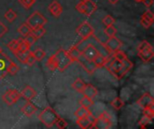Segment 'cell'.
<instances>
[{"mask_svg":"<svg viewBox=\"0 0 154 129\" xmlns=\"http://www.w3.org/2000/svg\"><path fill=\"white\" fill-rule=\"evenodd\" d=\"M46 32V30L44 29L43 26H41V27H37V28H34V29H32V31L31 33L35 37L36 40L42 38Z\"/></svg>","mask_w":154,"mask_h":129,"instance_id":"obj_21","label":"cell"},{"mask_svg":"<svg viewBox=\"0 0 154 129\" xmlns=\"http://www.w3.org/2000/svg\"><path fill=\"white\" fill-rule=\"evenodd\" d=\"M122 64H123V66H124L125 68H127L128 71H130V70L134 67V64H133L128 58H125L124 61H122Z\"/></svg>","mask_w":154,"mask_h":129,"instance_id":"obj_44","label":"cell"},{"mask_svg":"<svg viewBox=\"0 0 154 129\" xmlns=\"http://www.w3.org/2000/svg\"><path fill=\"white\" fill-rule=\"evenodd\" d=\"M110 4H117L120 0H107Z\"/></svg>","mask_w":154,"mask_h":129,"instance_id":"obj_49","label":"cell"},{"mask_svg":"<svg viewBox=\"0 0 154 129\" xmlns=\"http://www.w3.org/2000/svg\"><path fill=\"white\" fill-rule=\"evenodd\" d=\"M77 124H78L81 128H94V125L89 121V119H88L87 117H86V118H82V119H77Z\"/></svg>","mask_w":154,"mask_h":129,"instance_id":"obj_19","label":"cell"},{"mask_svg":"<svg viewBox=\"0 0 154 129\" xmlns=\"http://www.w3.org/2000/svg\"><path fill=\"white\" fill-rule=\"evenodd\" d=\"M21 93L15 89H10L7 90L2 96L3 101L9 106H12L17 102V101L20 99Z\"/></svg>","mask_w":154,"mask_h":129,"instance_id":"obj_7","label":"cell"},{"mask_svg":"<svg viewBox=\"0 0 154 129\" xmlns=\"http://www.w3.org/2000/svg\"><path fill=\"white\" fill-rule=\"evenodd\" d=\"M85 85H86V84H85L80 78H78V79H76V80L74 81V83L72 84V88H73L74 90H76L77 92H81L83 91Z\"/></svg>","mask_w":154,"mask_h":129,"instance_id":"obj_24","label":"cell"},{"mask_svg":"<svg viewBox=\"0 0 154 129\" xmlns=\"http://www.w3.org/2000/svg\"><path fill=\"white\" fill-rule=\"evenodd\" d=\"M18 70H19V68H18L17 65L15 63L10 61V63L8 64V66L6 67V73L10 75H14L17 74Z\"/></svg>","mask_w":154,"mask_h":129,"instance_id":"obj_25","label":"cell"},{"mask_svg":"<svg viewBox=\"0 0 154 129\" xmlns=\"http://www.w3.org/2000/svg\"><path fill=\"white\" fill-rule=\"evenodd\" d=\"M97 4L93 1H91V0L81 1L76 6V9L79 13H83V14H85L87 16L91 15L97 10Z\"/></svg>","mask_w":154,"mask_h":129,"instance_id":"obj_4","label":"cell"},{"mask_svg":"<svg viewBox=\"0 0 154 129\" xmlns=\"http://www.w3.org/2000/svg\"><path fill=\"white\" fill-rule=\"evenodd\" d=\"M112 127L111 116L107 112H103L98 118L96 119L94 128H110Z\"/></svg>","mask_w":154,"mask_h":129,"instance_id":"obj_5","label":"cell"},{"mask_svg":"<svg viewBox=\"0 0 154 129\" xmlns=\"http://www.w3.org/2000/svg\"><path fill=\"white\" fill-rule=\"evenodd\" d=\"M137 104L143 109H146V108H150L154 105V100L152 96L149 93H144L137 101Z\"/></svg>","mask_w":154,"mask_h":129,"instance_id":"obj_10","label":"cell"},{"mask_svg":"<svg viewBox=\"0 0 154 129\" xmlns=\"http://www.w3.org/2000/svg\"><path fill=\"white\" fill-rule=\"evenodd\" d=\"M89 109H87V108H84V107H80L77 110V111L75 112V117L78 119H82V118H86L88 113H89Z\"/></svg>","mask_w":154,"mask_h":129,"instance_id":"obj_23","label":"cell"},{"mask_svg":"<svg viewBox=\"0 0 154 129\" xmlns=\"http://www.w3.org/2000/svg\"><path fill=\"white\" fill-rule=\"evenodd\" d=\"M124 101L120 99V98H118V97H116V99H114L113 101H112V102H111V105H112V107L116 110H120L123 107H124Z\"/></svg>","mask_w":154,"mask_h":129,"instance_id":"obj_28","label":"cell"},{"mask_svg":"<svg viewBox=\"0 0 154 129\" xmlns=\"http://www.w3.org/2000/svg\"><path fill=\"white\" fill-rule=\"evenodd\" d=\"M31 31H32V28L26 23V22H23V23H22V24L19 26V28H18V32H19L23 37H24V36H26L27 34L31 33Z\"/></svg>","mask_w":154,"mask_h":129,"instance_id":"obj_20","label":"cell"},{"mask_svg":"<svg viewBox=\"0 0 154 129\" xmlns=\"http://www.w3.org/2000/svg\"><path fill=\"white\" fill-rule=\"evenodd\" d=\"M141 24H142L145 29H148V28H150V27L152 26V22H149L148 20H145V19H143V17H141Z\"/></svg>","mask_w":154,"mask_h":129,"instance_id":"obj_45","label":"cell"},{"mask_svg":"<svg viewBox=\"0 0 154 129\" xmlns=\"http://www.w3.org/2000/svg\"><path fill=\"white\" fill-rule=\"evenodd\" d=\"M142 17H143V19H145V20H148V21L151 22H153L154 14L153 13H152V11H150V10L146 11V12L142 15Z\"/></svg>","mask_w":154,"mask_h":129,"instance_id":"obj_37","label":"cell"},{"mask_svg":"<svg viewBox=\"0 0 154 129\" xmlns=\"http://www.w3.org/2000/svg\"><path fill=\"white\" fill-rule=\"evenodd\" d=\"M1 52H2V50H1V48H0V53H1Z\"/></svg>","mask_w":154,"mask_h":129,"instance_id":"obj_51","label":"cell"},{"mask_svg":"<svg viewBox=\"0 0 154 129\" xmlns=\"http://www.w3.org/2000/svg\"><path fill=\"white\" fill-rule=\"evenodd\" d=\"M105 60H106V57H105L104 55H102L101 53H99V54L93 59V62H94V64L96 65V66L98 68V67H103V66H104Z\"/></svg>","mask_w":154,"mask_h":129,"instance_id":"obj_26","label":"cell"},{"mask_svg":"<svg viewBox=\"0 0 154 129\" xmlns=\"http://www.w3.org/2000/svg\"><path fill=\"white\" fill-rule=\"evenodd\" d=\"M19 40H13L7 44V47L12 52L15 53L19 49Z\"/></svg>","mask_w":154,"mask_h":129,"instance_id":"obj_30","label":"cell"},{"mask_svg":"<svg viewBox=\"0 0 154 129\" xmlns=\"http://www.w3.org/2000/svg\"><path fill=\"white\" fill-rule=\"evenodd\" d=\"M122 46H123L122 41L116 36L109 37L106 42L105 43V47L109 53H114L115 51L120 49Z\"/></svg>","mask_w":154,"mask_h":129,"instance_id":"obj_8","label":"cell"},{"mask_svg":"<svg viewBox=\"0 0 154 129\" xmlns=\"http://www.w3.org/2000/svg\"><path fill=\"white\" fill-rule=\"evenodd\" d=\"M116 20L111 16V15H106L104 19H103V23L106 26H109V25H113L115 23Z\"/></svg>","mask_w":154,"mask_h":129,"instance_id":"obj_39","label":"cell"},{"mask_svg":"<svg viewBox=\"0 0 154 129\" xmlns=\"http://www.w3.org/2000/svg\"><path fill=\"white\" fill-rule=\"evenodd\" d=\"M143 117H145L146 119L152 120L154 118V105L150 107V108H146L143 110Z\"/></svg>","mask_w":154,"mask_h":129,"instance_id":"obj_31","label":"cell"},{"mask_svg":"<svg viewBox=\"0 0 154 129\" xmlns=\"http://www.w3.org/2000/svg\"><path fill=\"white\" fill-rule=\"evenodd\" d=\"M35 61H36L35 57H33V55L31 53V54L28 56V57L26 58V60H25L24 64H25V65H27L28 66H32L35 63Z\"/></svg>","mask_w":154,"mask_h":129,"instance_id":"obj_42","label":"cell"},{"mask_svg":"<svg viewBox=\"0 0 154 129\" xmlns=\"http://www.w3.org/2000/svg\"><path fill=\"white\" fill-rule=\"evenodd\" d=\"M20 93H21V96L23 97L27 101L32 100L37 95V92H35V90L33 88H32L31 86H25Z\"/></svg>","mask_w":154,"mask_h":129,"instance_id":"obj_15","label":"cell"},{"mask_svg":"<svg viewBox=\"0 0 154 129\" xmlns=\"http://www.w3.org/2000/svg\"><path fill=\"white\" fill-rule=\"evenodd\" d=\"M76 31L82 40H88L94 34V28L88 22H84L77 28Z\"/></svg>","mask_w":154,"mask_h":129,"instance_id":"obj_6","label":"cell"},{"mask_svg":"<svg viewBox=\"0 0 154 129\" xmlns=\"http://www.w3.org/2000/svg\"><path fill=\"white\" fill-rule=\"evenodd\" d=\"M32 54L33 57H35L36 61H41V60H42V58H44V57H45V52H44L42 49H41V48L35 49L33 52H32Z\"/></svg>","mask_w":154,"mask_h":129,"instance_id":"obj_32","label":"cell"},{"mask_svg":"<svg viewBox=\"0 0 154 129\" xmlns=\"http://www.w3.org/2000/svg\"><path fill=\"white\" fill-rule=\"evenodd\" d=\"M55 124L57 125V127H58L60 129L66 128L68 127V123H67L63 119H60V118H58V119L56 120V123H55Z\"/></svg>","mask_w":154,"mask_h":129,"instance_id":"obj_40","label":"cell"},{"mask_svg":"<svg viewBox=\"0 0 154 129\" xmlns=\"http://www.w3.org/2000/svg\"><path fill=\"white\" fill-rule=\"evenodd\" d=\"M77 62H79V63L82 66V67H83L88 74H90V75L93 74V73L96 71V69L97 68V67L96 66V65L94 64L93 60L87 59V58L82 55V53H81V55L79 56V57L78 58Z\"/></svg>","mask_w":154,"mask_h":129,"instance_id":"obj_9","label":"cell"},{"mask_svg":"<svg viewBox=\"0 0 154 129\" xmlns=\"http://www.w3.org/2000/svg\"><path fill=\"white\" fill-rule=\"evenodd\" d=\"M113 55H114V57H116V59H117V60H119V61H121V62L124 61L125 58H127V56L125 54V52L122 51V50H120V49L115 51V52L113 53Z\"/></svg>","mask_w":154,"mask_h":129,"instance_id":"obj_34","label":"cell"},{"mask_svg":"<svg viewBox=\"0 0 154 129\" xmlns=\"http://www.w3.org/2000/svg\"><path fill=\"white\" fill-rule=\"evenodd\" d=\"M152 48V45L147 41V40H143L140 44H139V46H138V48H137V50L139 51V50H142V49H145V48Z\"/></svg>","mask_w":154,"mask_h":129,"instance_id":"obj_41","label":"cell"},{"mask_svg":"<svg viewBox=\"0 0 154 129\" xmlns=\"http://www.w3.org/2000/svg\"><path fill=\"white\" fill-rule=\"evenodd\" d=\"M134 1H136V2H142V0H134Z\"/></svg>","mask_w":154,"mask_h":129,"instance_id":"obj_50","label":"cell"},{"mask_svg":"<svg viewBox=\"0 0 154 129\" xmlns=\"http://www.w3.org/2000/svg\"><path fill=\"white\" fill-rule=\"evenodd\" d=\"M37 110V108L32 103V102H27L24 106L22 108V113L26 116V117H31L32 116Z\"/></svg>","mask_w":154,"mask_h":129,"instance_id":"obj_16","label":"cell"},{"mask_svg":"<svg viewBox=\"0 0 154 129\" xmlns=\"http://www.w3.org/2000/svg\"><path fill=\"white\" fill-rule=\"evenodd\" d=\"M71 63L72 60L70 59L67 51L63 48H60L47 60L46 65L51 71L59 70L60 72H64Z\"/></svg>","mask_w":154,"mask_h":129,"instance_id":"obj_1","label":"cell"},{"mask_svg":"<svg viewBox=\"0 0 154 129\" xmlns=\"http://www.w3.org/2000/svg\"><path fill=\"white\" fill-rule=\"evenodd\" d=\"M123 66V64H122V62L121 61H119V60H117V59H116L114 62H113V64L111 65V66L108 68V71L115 76V75L116 74V72L121 68Z\"/></svg>","mask_w":154,"mask_h":129,"instance_id":"obj_22","label":"cell"},{"mask_svg":"<svg viewBox=\"0 0 154 129\" xmlns=\"http://www.w3.org/2000/svg\"><path fill=\"white\" fill-rule=\"evenodd\" d=\"M16 17H17V14H16V13H15L13 9L7 10V11L5 12V18L9 22H14V21L16 19Z\"/></svg>","mask_w":154,"mask_h":129,"instance_id":"obj_29","label":"cell"},{"mask_svg":"<svg viewBox=\"0 0 154 129\" xmlns=\"http://www.w3.org/2000/svg\"><path fill=\"white\" fill-rule=\"evenodd\" d=\"M19 49H23V50H26V49H30V46L24 41L23 39H19Z\"/></svg>","mask_w":154,"mask_h":129,"instance_id":"obj_43","label":"cell"},{"mask_svg":"<svg viewBox=\"0 0 154 129\" xmlns=\"http://www.w3.org/2000/svg\"><path fill=\"white\" fill-rule=\"evenodd\" d=\"M142 2L146 7H151L153 4V0H142Z\"/></svg>","mask_w":154,"mask_h":129,"instance_id":"obj_47","label":"cell"},{"mask_svg":"<svg viewBox=\"0 0 154 129\" xmlns=\"http://www.w3.org/2000/svg\"><path fill=\"white\" fill-rule=\"evenodd\" d=\"M58 118H59V116L57 115L55 110L51 107H46L38 116L39 120L47 128L53 127V125H55Z\"/></svg>","mask_w":154,"mask_h":129,"instance_id":"obj_2","label":"cell"},{"mask_svg":"<svg viewBox=\"0 0 154 129\" xmlns=\"http://www.w3.org/2000/svg\"><path fill=\"white\" fill-rule=\"evenodd\" d=\"M48 8H49V11H50L51 14L53 15V16H55V17H59L61 14V13H62V6L56 0L52 1L50 4V5H49Z\"/></svg>","mask_w":154,"mask_h":129,"instance_id":"obj_12","label":"cell"},{"mask_svg":"<svg viewBox=\"0 0 154 129\" xmlns=\"http://www.w3.org/2000/svg\"><path fill=\"white\" fill-rule=\"evenodd\" d=\"M79 103H80V105H81L82 107L87 108V109H89V108H91V107L93 106L94 101H93V99H90V98H88V97L84 96V97L80 100Z\"/></svg>","mask_w":154,"mask_h":129,"instance_id":"obj_27","label":"cell"},{"mask_svg":"<svg viewBox=\"0 0 154 129\" xmlns=\"http://www.w3.org/2000/svg\"><path fill=\"white\" fill-rule=\"evenodd\" d=\"M24 41L31 47L32 45H33L34 44V42L36 41V39H35V37L32 34V33H29V34H27L26 36H24Z\"/></svg>","mask_w":154,"mask_h":129,"instance_id":"obj_36","label":"cell"},{"mask_svg":"<svg viewBox=\"0 0 154 129\" xmlns=\"http://www.w3.org/2000/svg\"><path fill=\"white\" fill-rule=\"evenodd\" d=\"M32 53V51H30V49H26V50H23V49H18L14 54H15V57H17V59L23 63L25 62L26 58L28 57V56Z\"/></svg>","mask_w":154,"mask_h":129,"instance_id":"obj_18","label":"cell"},{"mask_svg":"<svg viewBox=\"0 0 154 129\" xmlns=\"http://www.w3.org/2000/svg\"><path fill=\"white\" fill-rule=\"evenodd\" d=\"M82 1H88V0H82Z\"/></svg>","mask_w":154,"mask_h":129,"instance_id":"obj_52","label":"cell"},{"mask_svg":"<svg viewBox=\"0 0 154 129\" xmlns=\"http://www.w3.org/2000/svg\"><path fill=\"white\" fill-rule=\"evenodd\" d=\"M81 93L86 96V97H88L90 99H94L95 97H97L98 92L97 90V88L92 85V84H86L83 91L81 92Z\"/></svg>","mask_w":154,"mask_h":129,"instance_id":"obj_13","label":"cell"},{"mask_svg":"<svg viewBox=\"0 0 154 129\" xmlns=\"http://www.w3.org/2000/svg\"><path fill=\"white\" fill-rule=\"evenodd\" d=\"M26 23L32 29H34V28H37V27L44 26L47 23V19L41 13L35 11L27 18Z\"/></svg>","mask_w":154,"mask_h":129,"instance_id":"obj_3","label":"cell"},{"mask_svg":"<svg viewBox=\"0 0 154 129\" xmlns=\"http://www.w3.org/2000/svg\"><path fill=\"white\" fill-rule=\"evenodd\" d=\"M82 55L89 60H93L100 52L97 50V48L96 47H94L92 44H88L83 50H82Z\"/></svg>","mask_w":154,"mask_h":129,"instance_id":"obj_11","label":"cell"},{"mask_svg":"<svg viewBox=\"0 0 154 129\" xmlns=\"http://www.w3.org/2000/svg\"><path fill=\"white\" fill-rule=\"evenodd\" d=\"M19 2L24 8L29 9L30 7L33 5V4L35 3V0H19Z\"/></svg>","mask_w":154,"mask_h":129,"instance_id":"obj_38","label":"cell"},{"mask_svg":"<svg viewBox=\"0 0 154 129\" xmlns=\"http://www.w3.org/2000/svg\"><path fill=\"white\" fill-rule=\"evenodd\" d=\"M129 71L127 70V68H125L124 66L116 72V74L115 75V77L116 78V79H118V80H120V79H122L127 73H128Z\"/></svg>","mask_w":154,"mask_h":129,"instance_id":"obj_35","label":"cell"},{"mask_svg":"<svg viewBox=\"0 0 154 129\" xmlns=\"http://www.w3.org/2000/svg\"><path fill=\"white\" fill-rule=\"evenodd\" d=\"M116 32H117V30H116V27H114L113 25L106 26V29H105V33H106V35H107L108 37L116 36Z\"/></svg>","mask_w":154,"mask_h":129,"instance_id":"obj_33","label":"cell"},{"mask_svg":"<svg viewBox=\"0 0 154 129\" xmlns=\"http://www.w3.org/2000/svg\"><path fill=\"white\" fill-rule=\"evenodd\" d=\"M68 55L69 56L70 59L72 60V62H77L78 58L79 57V56L81 55V51L78 48V47L75 45V46H72L68 51H67Z\"/></svg>","mask_w":154,"mask_h":129,"instance_id":"obj_17","label":"cell"},{"mask_svg":"<svg viewBox=\"0 0 154 129\" xmlns=\"http://www.w3.org/2000/svg\"><path fill=\"white\" fill-rule=\"evenodd\" d=\"M6 75H7L6 70H0V80H2L3 78H5Z\"/></svg>","mask_w":154,"mask_h":129,"instance_id":"obj_48","label":"cell"},{"mask_svg":"<svg viewBox=\"0 0 154 129\" xmlns=\"http://www.w3.org/2000/svg\"><path fill=\"white\" fill-rule=\"evenodd\" d=\"M138 56L140 57V58L143 62H149L153 57V49H152V48H145V49L139 50L138 51Z\"/></svg>","mask_w":154,"mask_h":129,"instance_id":"obj_14","label":"cell"},{"mask_svg":"<svg viewBox=\"0 0 154 129\" xmlns=\"http://www.w3.org/2000/svg\"><path fill=\"white\" fill-rule=\"evenodd\" d=\"M6 31H7L6 26L0 21V38L3 37V36L6 33Z\"/></svg>","mask_w":154,"mask_h":129,"instance_id":"obj_46","label":"cell"}]
</instances>
